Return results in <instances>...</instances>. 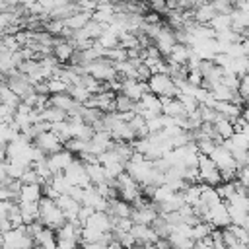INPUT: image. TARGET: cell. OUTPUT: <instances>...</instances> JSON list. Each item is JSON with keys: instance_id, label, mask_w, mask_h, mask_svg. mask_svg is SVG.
<instances>
[{"instance_id": "cell-1", "label": "cell", "mask_w": 249, "mask_h": 249, "mask_svg": "<svg viewBox=\"0 0 249 249\" xmlns=\"http://www.w3.org/2000/svg\"><path fill=\"white\" fill-rule=\"evenodd\" d=\"M39 220H41V224L45 226V228H51V230H58L64 222H66V218H64V214H62V210L58 208V204H56V200L54 198H49V196H41V200H39Z\"/></svg>"}, {"instance_id": "cell-2", "label": "cell", "mask_w": 249, "mask_h": 249, "mask_svg": "<svg viewBox=\"0 0 249 249\" xmlns=\"http://www.w3.org/2000/svg\"><path fill=\"white\" fill-rule=\"evenodd\" d=\"M113 187H115V191H117V196L119 198H123V200H126V202H134L136 198H140L142 196V185H138L126 171H123L119 177H115L113 181Z\"/></svg>"}, {"instance_id": "cell-3", "label": "cell", "mask_w": 249, "mask_h": 249, "mask_svg": "<svg viewBox=\"0 0 249 249\" xmlns=\"http://www.w3.org/2000/svg\"><path fill=\"white\" fill-rule=\"evenodd\" d=\"M148 89L160 97H177L179 88L175 86V82L171 80L169 74L160 72V74H152L148 80Z\"/></svg>"}, {"instance_id": "cell-4", "label": "cell", "mask_w": 249, "mask_h": 249, "mask_svg": "<svg viewBox=\"0 0 249 249\" xmlns=\"http://www.w3.org/2000/svg\"><path fill=\"white\" fill-rule=\"evenodd\" d=\"M196 169H198V181H200V183L210 185V187H216V185H220V183H222L220 169H218V165L210 160V156L198 154Z\"/></svg>"}, {"instance_id": "cell-5", "label": "cell", "mask_w": 249, "mask_h": 249, "mask_svg": "<svg viewBox=\"0 0 249 249\" xmlns=\"http://www.w3.org/2000/svg\"><path fill=\"white\" fill-rule=\"evenodd\" d=\"M84 72L89 74L91 78L103 82V84H105V82H111V80L117 78L115 64H113L109 58H105V56H99V58H95L93 62H89V64L84 68Z\"/></svg>"}, {"instance_id": "cell-6", "label": "cell", "mask_w": 249, "mask_h": 249, "mask_svg": "<svg viewBox=\"0 0 249 249\" xmlns=\"http://www.w3.org/2000/svg\"><path fill=\"white\" fill-rule=\"evenodd\" d=\"M33 245V237L27 233L25 226L10 228L4 231V249H29Z\"/></svg>"}, {"instance_id": "cell-7", "label": "cell", "mask_w": 249, "mask_h": 249, "mask_svg": "<svg viewBox=\"0 0 249 249\" xmlns=\"http://www.w3.org/2000/svg\"><path fill=\"white\" fill-rule=\"evenodd\" d=\"M66 175V179L70 181V185H76V187H91V181L88 177V171H86V163L80 160V158H74V161L62 171Z\"/></svg>"}, {"instance_id": "cell-8", "label": "cell", "mask_w": 249, "mask_h": 249, "mask_svg": "<svg viewBox=\"0 0 249 249\" xmlns=\"http://www.w3.org/2000/svg\"><path fill=\"white\" fill-rule=\"evenodd\" d=\"M204 222H210L214 228H218V230H222V228H228L230 224H231V218H230V212H228V204H226V200H222V202H218V204H214V206H210L208 210H206V214H204V218H202Z\"/></svg>"}, {"instance_id": "cell-9", "label": "cell", "mask_w": 249, "mask_h": 249, "mask_svg": "<svg viewBox=\"0 0 249 249\" xmlns=\"http://www.w3.org/2000/svg\"><path fill=\"white\" fill-rule=\"evenodd\" d=\"M148 82L146 80H136V78H123L121 80V88H119V93L126 95L128 99L132 101H140V97L144 93H148Z\"/></svg>"}, {"instance_id": "cell-10", "label": "cell", "mask_w": 249, "mask_h": 249, "mask_svg": "<svg viewBox=\"0 0 249 249\" xmlns=\"http://www.w3.org/2000/svg\"><path fill=\"white\" fill-rule=\"evenodd\" d=\"M33 144L45 154V156H49V154H54V152H58V150H62L64 148V142L49 128V130H45V132H41V134H37L35 138H33Z\"/></svg>"}, {"instance_id": "cell-11", "label": "cell", "mask_w": 249, "mask_h": 249, "mask_svg": "<svg viewBox=\"0 0 249 249\" xmlns=\"http://www.w3.org/2000/svg\"><path fill=\"white\" fill-rule=\"evenodd\" d=\"M208 156H210V160L218 165L220 171H222V169H233V171H237V165H235V160H233L231 152H230L222 142L216 144L214 150H212Z\"/></svg>"}, {"instance_id": "cell-12", "label": "cell", "mask_w": 249, "mask_h": 249, "mask_svg": "<svg viewBox=\"0 0 249 249\" xmlns=\"http://www.w3.org/2000/svg\"><path fill=\"white\" fill-rule=\"evenodd\" d=\"M177 43V39H175V33H173V29L169 27V25H161V29L158 31V35L154 37V45H156V49L160 51V54L165 58L167 54H169V51H171V47Z\"/></svg>"}, {"instance_id": "cell-13", "label": "cell", "mask_w": 249, "mask_h": 249, "mask_svg": "<svg viewBox=\"0 0 249 249\" xmlns=\"http://www.w3.org/2000/svg\"><path fill=\"white\" fill-rule=\"evenodd\" d=\"M74 158L76 156L72 152H68L66 148H62V150H58L54 154H49L47 156V163H49V167H51L53 173H62L74 161Z\"/></svg>"}, {"instance_id": "cell-14", "label": "cell", "mask_w": 249, "mask_h": 249, "mask_svg": "<svg viewBox=\"0 0 249 249\" xmlns=\"http://www.w3.org/2000/svg\"><path fill=\"white\" fill-rule=\"evenodd\" d=\"M193 56V51L189 45H183V43H175L169 51V54L165 56L167 64H173V66H187L189 60Z\"/></svg>"}, {"instance_id": "cell-15", "label": "cell", "mask_w": 249, "mask_h": 249, "mask_svg": "<svg viewBox=\"0 0 249 249\" xmlns=\"http://www.w3.org/2000/svg\"><path fill=\"white\" fill-rule=\"evenodd\" d=\"M76 47L68 41V39H62V37H54V43H53V51L51 54L62 64V62H70L72 54H74Z\"/></svg>"}, {"instance_id": "cell-16", "label": "cell", "mask_w": 249, "mask_h": 249, "mask_svg": "<svg viewBox=\"0 0 249 249\" xmlns=\"http://www.w3.org/2000/svg\"><path fill=\"white\" fill-rule=\"evenodd\" d=\"M128 231H130V235L134 237L136 245L156 243V241H158V233L154 231L152 226H146V224H132V228H130Z\"/></svg>"}, {"instance_id": "cell-17", "label": "cell", "mask_w": 249, "mask_h": 249, "mask_svg": "<svg viewBox=\"0 0 249 249\" xmlns=\"http://www.w3.org/2000/svg\"><path fill=\"white\" fill-rule=\"evenodd\" d=\"M56 204H58V208L62 210V214H64V218L68 220V222H74V220H78V210H80V202L78 200H74L70 195H60L58 198H56Z\"/></svg>"}, {"instance_id": "cell-18", "label": "cell", "mask_w": 249, "mask_h": 249, "mask_svg": "<svg viewBox=\"0 0 249 249\" xmlns=\"http://www.w3.org/2000/svg\"><path fill=\"white\" fill-rule=\"evenodd\" d=\"M43 196V185L39 183H25L19 187L18 202H39Z\"/></svg>"}, {"instance_id": "cell-19", "label": "cell", "mask_w": 249, "mask_h": 249, "mask_svg": "<svg viewBox=\"0 0 249 249\" xmlns=\"http://www.w3.org/2000/svg\"><path fill=\"white\" fill-rule=\"evenodd\" d=\"M161 113L165 117L175 119V117L185 115V107L179 97H161Z\"/></svg>"}, {"instance_id": "cell-20", "label": "cell", "mask_w": 249, "mask_h": 249, "mask_svg": "<svg viewBox=\"0 0 249 249\" xmlns=\"http://www.w3.org/2000/svg\"><path fill=\"white\" fill-rule=\"evenodd\" d=\"M33 243L39 245L41 249H56V231L51 228H43L35 237Z\"/></svg>"}, {"instance_id": "cell-21", "label": "cell", "mask_w": 249, "mask_h": 249, "mask_svg": "<svg viewBox=\"0 0 249 249\" xmlns=\"http://www.w3.org/2000/svg\"><path fill=\"white\" fill-rule=\"evenodd\" d=\"M212 126H214V132H216V136H218L220 140H226V138H230V136L233 134V123H231L230 119L222 117V115H218V117L214 119Z\"/></svg>"}, {"instance_id": "cell-22", "label": "cell", "mask_w": 249, "mask_h": 249, "mask_svg": "<svg viewBox=\"0 0 249 249\" xmlns=\"http://www.w3.org/2000/svg\"><path fill=\"white\" fill-rule=\"evenodd\" d=\"M89 19H91V14H89V12H82V10H78L76 14L68 16V18L62 19V21H64V27H68V29H72V31H78V29H82Z\"/></svg>"}, {"instance_id": "cell-23", "label": "cell", "mask_w": 249, "mask_h": 249, "mask_svg": "<svg viewBox=\"0 0 249 249\" xmlns=\"http://www.w3.org/2000/svg\"><path fill=\"white\" fill-rule=\"evenodd\" d=\"M86 171H88V177H89L91 185H101V183H107V181H109L107 175H105L103 165H101L97 160L91 161V163H86Z\"/></svg>"}, {"instance_id": "cell-24", "label": "cell", "mask_w": 249, "mask_h": 249, "mask_svg": "<svg viewBox=\"0 0 249 249\" xmlns=\"http://www.w3.org/2000/svg\"><path fill=\"white\" fill-rule=\"evenodd\" d=\"M216 16V10L212 8V4L210 2H206V4H200V6H196V8H193V19L196 21V23H210V19Z\"/></svg>"}, {"instance_id": "cell-25", "label": "cell", "mask_w": 249, "mask_h": 249, "mask_svg": "<svg viewBox=\"0 0 249 249\" xmlns=\"http://www.w3.org/2000/svg\"><path fill=\"white\" fill-rule=\"evenodd\" d=\"M39 115H41V121H47V123H51V124L68 119V115H66L62 109H56V107H51V105H47L45 109H41Z\"/></svg>"}, {"instance_id": "cell-26", "label": "cell", "mask_w": 249, "mask_h": 249, "mask_svg": "<svg viewBox=\"0 0 249 249\" xmlns=\"http://www.w3.org/2000/svg\"><path fill=\"white\" fill-rule=\"evenodd\" d=\"M208 25L214 29V33H222V31L231 29V18H230V14H216V16L210 19Z\"/></svg>"}, {"instance_id": "cell-27", "label": "cell", "mask_w": 249, "mask_h": 249, "mask_svg": "<svg viewBox=\"0 0 249 249\" xmlns=\"http://www.w3.org/2000/svg\"><path fill=\"white\" fill-rule=\"evenodd\" d=\"M210 93L214 95L216 101H233V97L237 95L235 89H230V88H226L224 84H216V86H212V88H210Z\"/></svg>"}, {"instance_id": "cell-28", "label": "cell", "mask_w": 249, "mask_h": 249, "mask_svg": "<svg viewBox=\"0 0 249 249\" xmlns=\"http://www.w3.org/2000/svg\"><path fill=\"white\" fill-rule=\"evenodd\" d=\"M212 230H214V226H212L210 222H204V220H200V222H196L195 226H191V237H193L195 241H200V239L208 237Z\"/></svg>"}, {"instance_id": "cell-29", "label": "cell", "mask_w": 249, "mask_h": 249, "mask_svg": "<svg viewBox=\"0 0 249 249\" xmlns=\"http://www.w3.org/2000/svg\"><path fill=\"white\" fill-rule=\"evenodd\" d=\"M49 185L58 193V195H66L68 191H70V181L66 179V175L64 173H54L53 177H51V181H49Z\"/></svg>"}, {"instance_id": "cell-30", "label": "cell", "mask_w": 249, "mask_h": 249, "mask_svg": "<svg viewBox=\"0 0 249 249\" xmlns=\"http://www.w3.org/2000/svg\"><path fill=\"white\" fill-rule=\"evenodd\" d=\"M134 105H136V101H132V99H128L126 95H123V93H117L115 95V111H119V113H134Z\"/></svg>"}, {"instance_id": "cell-31", "label": "cell", "mask_w": 249, "mask_h": 249, "mask_svg": "<svg viewBox=\"0 0 249 249\" xmlns=\"http://www.w3.org/2000/svg\"><path fill=\"white\" fill-rule=\"evenodd\" d=\"M47 89H49V95H54V93H64L68 91V84L62 82L58 76H53L47 80Z\"/></svg>"}, {"instance_id": "cell-32", "label": "cell", "mask_w": 249, "mask_h": 249, "mask_svg": "<svg viewBox=\"0 0 249 249\" xmlns=\"http://www.w3.org/2000/svg\"><path fill=\"white\" fill-rule=\"evenodd\" d=\"M210 4L216 10V14H231L235 0H210Z\"/></svg>"}, {"instance_id": "cell-33", "label": "cell", "mask_w": 249, "mask_h": 249, "mask_svg": "<svg viewBox=\"0 0 249 249\" xmlns=\"http://www.w3.org/2000/svg\"><path fill=\"white\" fill-rule=\"evenodd\" d=\"M237 93L245 99V105H249V72L239 76V86H237Z\"/></svg>"}, {"instance_id": "cell-34", "label": "cell", "mask_w": 249, "mask_h": 249, "mask_svg": "<svg viewBox=\"0 0 249 249\" xmlns=\"http://www.w3.org/2000/svg\"><path fill=\"white\" fill-rule=\"evenodd\" d=\"M235 181L249 189V165H243V167L237 169V173H235Z\"/></svg>"}, {"instance_id": "cell-35", "label": "cell", "mask_w": 249, "mask_h": 249, "mask_svg": "<svg viewBox=\"0 0 249 249\" xmlns=\"http://www.w3.org/2000/svg\"><path fill=\"white\" fill-rule=\"evenodd\" d=\"M148 6L152 8V12L161 14L167 10V0H148Z\"/></svg>"}, {"instance_id": "cell-36", "label": "cell", "mask_w": 249, "mask_h": 249, "mask_svg": "<svg viewBox=\"0 0 249 249\" xmlns=\"http://www.w3.org/2000/svg\"><path fill=\"white\" fill-rule=\"evenodd\" d=\"M56 249H80V243L66 241V239H56Z\"/></svg>"}, {"instance_id": "cell-37", "label": "cell", "mask_w": 249, "mask_h": 249, "mask_svg": "<svg viewBox=\"0 0 249 249\" xmlns=\"http://www.w3.org/2000/svg\"><path fill=\"white\" fill-rule=\"evenodd\" d=\"M237 10H243V12H249V0H235V6Z\"/></svg>"}, {"instance_id": "cell-38", "label": "cell", "mask_w": 249, "mask_h": 249, "mask_svg": "<svg viewBox=\"0 0 249 249\" xmlns=\"http://www.w3.org/2000/svg\"><path fill=\"white\" fill-rule=\"evenodd\" d=\"M8 179V171H6V161H0V183H4Z\"/></svg>"}, {"instance_id": "cell-39", "label": "cell", "mask_w": 249, "mask_h": 249, "mask_svg": "<svg viewBox=\"0 0 249 249\" xmlns=\"http://www.w3.org/2000/svg\"><path fill=\"white\" fill-rule=\"evenodd\" d=\"M16 4V0H0V12H4V10H8V8H12Z\"/></svg>"}, {"instance_id": "cell-40", "label": "cell", "mask_w": 249, "mask_h": 249, "mask_svg": "<svg viewBox=\"0 0 249 249\" xmlns=\"http://www.w3.org/2000/svg\"><path fill=\"white\" fill-rule=\"evenodd\" d=\"M241 117L247 121V124H249V107H243V111H241Z\"/></svg>"}, {"instance_id": "cell-41", "label": "cell", "mask_w": 249, "mask_h": 249, "mask_svg": "<svg viewBox=\"0 0 249 249\" xmlns=\"http://www.w3.org/2000/svg\"><path fill=\"white\" fill-rule=\"evenodd\" d=\"M64 2H70V4H78L80 0H64Z\"/></svg>"}]
</instances>
